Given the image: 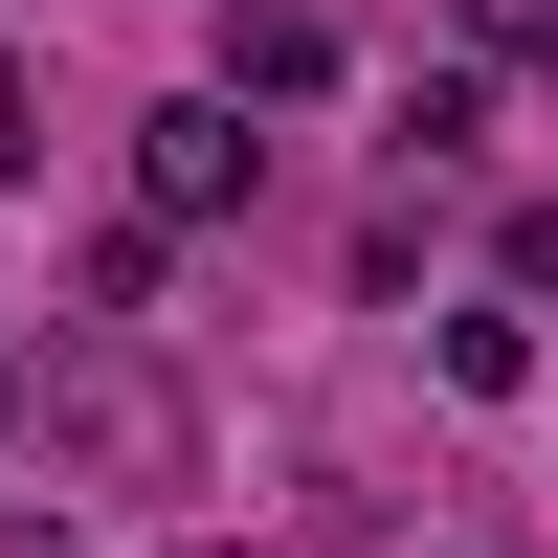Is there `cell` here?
Here are the masks:
<instances>
[{
  "instance_id": "cell-3",
  "label": "cell",
  "mask_w": 558,
  "mask_h": 558,
  "mask_svg": "<svg viewBox=\"0 0 558 558\" xmlns=\"http://www.w3.org/2000/svg\"><path fill=\"white\" fill-rule=\"evenodd\" d=\"M470 45L492 68H558V0H470Z\"/></svg>"
},
{
  "instance_id": "cell-6",
  "label": "cell",
  "mask_w": 558,
  "mask_h": 558,
  "mask_svg": "<svg viewBox=\"0 0 558 558\" xmlns=\"http://www.w3.org/2000/svg\"><path fill=\"white\" fill-rule=\"evenodd\" d=\"M0 402H23V380H0Z\"/></svg>"
},
{
  "instance_id": "cell-2",
  "label": "cell",
  "mask_w": 558,
  "mask_h": 558,
  "mask_svg": "<svg viewBox=\"0 0 558 558\" xmlns=\"http://www.w3.org/2000/svg\"><path fill=\"white\" fill-rule=\"evenodd\" d=\"M291 89H336V45H313V23H291V0H268V23H246V45H223V112H291Z\"/></svg>"
},
{
  "instance_id": "cell-1",
  "label": "cell",
  "mask_w": 558,
  "mask_h": 558,
  "mask_svg": "<svg viewBox=\"0 0 558 558\" xmlns=\"http://www.w3.org/2000/svg\"><path fill=\"white\" fill-rule=\"evenodd\" d=\"M134 179H157V223H223V202H246V112H223V89H202V112H157V157H134Z\"/></svg>"
},
{
  "instance_id": "cell-5",
  "label": "cell",
  "mask_w": 558,
  "mask_h": 558,
  "mask_svg": "<svg viewBox=\"0 0 558 558\" xmlns=\"http://www.w3.org/2000/svg\"><path fill=\"white\" fill-rule=\"evenodd\" d=\"M23 558H68V536H23Z\"/></svg>"
},
{
  "instance_id": "cell-4",
  "label": "cell",
  "mask_w": 558,
  "mask_h": 558,
  "mask_svg": "<svg viewBox=\"0 0 558 558\" xmlns=\"http://www.w3.org/2000/svg\"><path fill=\"white\" fill-rule=\"evenodd\" d=\"M23 157H45V112H23V68H0V179H23Z\"/></svg>"
}]
</instances>
